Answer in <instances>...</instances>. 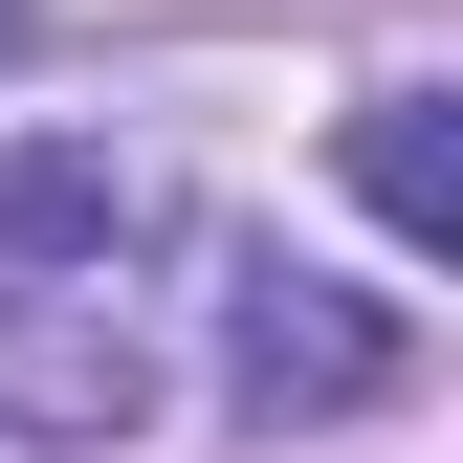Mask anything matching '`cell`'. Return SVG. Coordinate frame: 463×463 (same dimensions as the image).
Here are the masks:
<instances>
[{
  "instance_id": "cell-2",
  "label": "cell",
  "mask_w": 463,
  "mask_h": 463,
  "mask_svg": "<svg viewBox=\"0 0 463 463\" xmlns=\"http://www.w3.org/2000/svg\"><path fill=\"white\" fill-rule=\"evenodd\" d=\"M354 199H375L420 265L463 243V155H441V89H375V110H354Z\"/></svg>"
},
{
  "instance_id": "cell-1",
  "label": "cell",
  "mask_w": 463,
  "mask_h": 463,
  "mask_svg": "<svg viewBox=\"0 0 463 463\" xmlns=\"http://www.w3.org/2000/svg\"><path fill=\"white\" fill-rule=\"evenodd\" d=\"M221 397L243 420H354V397H397V309H354L309 265H243L221 287Z\"/></svg>"
}]
</instances>
